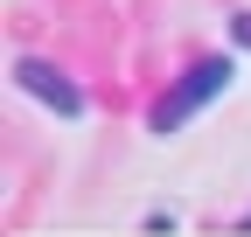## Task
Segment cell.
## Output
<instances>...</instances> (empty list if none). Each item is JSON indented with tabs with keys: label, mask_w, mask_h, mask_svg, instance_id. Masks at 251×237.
I'll use <instances>...</instances> for the list:
<instances>
[{
	"label": "cell",
	"mask_w": 251,
	"mask_h": 237,
	"mask_svg": "<svg viewBox=\"0 0 251 237\" xmlns=\"http://www.w3.org/2000/svg\"><path fill=\"white\" fill-rule=\"evenodd\" d=\"M244 230H251V216H244Z\"/></svg>",
	"instance_id": "cell-4"
},
{
	"label": "cell",
	"mask_w": 251,
	"mask_h": 237,
	"mask_svg": "<svg viewBox=\"0 0 251 237\" xmlns=\"http://www.w3.org/2000/svg\"><path fill=\"white\" fill-rule=\"evenodd\" d=\"M230 35H237V49H251V14H237V28H230Z\"/></svg>",
	"instance_id": "cell-3"
},
{
	"label": "cell",
	"mask_w": 251,
	"mask_h": 237,
	"mask_svg": "<svg viewBox=\"0 0 251 237\" xmlns=\"http://www.w3.org/2000/svg\"><path fill=\"white\" fill-rule=\"evenodd\" d=\"M14 84H21L28 98H42L49 112H63V118H84V91H77V84L63 77L56 63H35V56H21V63H14Z\"/></svg>",
	"instance_id": "cell-2"
},
{
	"label": "cell",
	"mask_w": 251,
	"mask_h": 237,
	"mask_svg": "<svg viewBox=\"0 0 251 237\" xmlns=\"http://www.w3.org/2000/svg\"><path fill=\"white\" fill-rule=\"evenodd\" d=\"M230 84H237V56H202V63H196V70H181V77L168 84V98L153 105V133H161V140L181 133L188 118H202L216 98L230 91Z\"/></svg>",
	"instance_id": "cell-1"
}]
</instances>
